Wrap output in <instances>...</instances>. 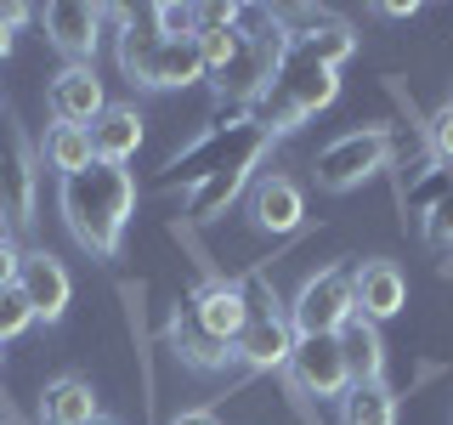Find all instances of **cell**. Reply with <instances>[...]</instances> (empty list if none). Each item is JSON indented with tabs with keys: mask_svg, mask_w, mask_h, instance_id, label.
I'll list each match as a JSON object with an SVG mask.
<instances>
[{
	"mask_svg": "<svg viewBox=\"0 0 453 425\" xmlns=\"http://www.w3.org/2000/svg\"><path fill=\"white\" fill-rule=\"evenodd\" d=\"M35 193H40V170H35V148H28L18 113L0 120V227L12 238L35 227Z\"/></svg>",
	"mask_w": 453,
	"mask_h": 425,
	"instance_id": "obj_4",
	"label": "cell"
},
{
	"mask_svg": "<svg viewBox=\"0 0 453 425\" xmlns=\"http://www.w3.org/2000/svg\"><path fill=\"white\" fill-rule=\"evenodd\" d=\"M23 273V250H18V238L12 233H0V290H12Z\"/></svg>",
	"mask_w": 453,
	"mask_h": 425,
	"instance_id": "obj_30",
	"label": "cell"
},
{
	"mask_svg": "<svg viewBox=\"0 0 453 425\" xmlns=\"http://www.w3.org/2000/svg\"><path fill=\"white\" fill-rule=\"evenodd\" d=\"M18 290H23V301L35 306V323H57L68 312V301H74V278H68V267L57 261L51 250H23Z\"/></svg>",
	"mask_w": 453,
	"mask_h": 425,
	"instance_id": "obj_10",
	"label": "cell"
},
{
	"mask_svg": "<svg viewBox=\"0 0 453 425\" xmlns=\"http://www.w3.org/2000/svg\"><path fill=\"white\" fill-rule=\"evenodd\" d=\"M283 23H289V57H306V63L340 68L351 51H357L351 23H340L334 12H283Z\"/></svg>",
	"mask_w": 453,
	"mask_h": 425,
	"instance_id": "obj_9",
	"label": "cell"
},
{
	"mask_svg": "<svg viewBox=\"0 0 453 425\" xmlns=\"http://www.w3.org/2000/svg\"><path fill=\"white\" fill-rule=\"evenodd\" d=\"M46 165L57 170V176H80L85 165H96L91 131H80V125H51L46 131Z\"/></svg>",
	"mask_w": 453,
	"mask_h": 425,
	"instance_id": "obj_24",
	"label": "cell"
},
{
	"mask_svg": "<svg viewBox=\"0 0 453 425\" xmlns=\"http://www.w3.org/2000/svg\"><path fill=\"white\" fill-rule=\"evenodd\" d=\"M340 352H346L351 380H386V346H380V323L351 318L340 329Z\"/></svg>",
	"mask_w": 453,
	"mask_h": 425,
	"instance_id": "obj_23",
	"label": "cell"
},
{
	"mask_svg": "<svg viewBox=\"0 0 453 425\" xmlns=\"http://www.w3.org/2000/svg\"><path fill=\"white\" fill-rule=\"evenodd\" d=\"M351 301H357V318L386 323L408 306V278L396 261H363L351 267Z\"/></svg>",
	"mask_w": 453,
	"mask_h": 425,
	"instance_id": "obj_14",
	"label": "cell"
},
{
	"mask_svg": "<svg viewBox=\"0 0 453 425\" xmlns=\"http://www.w3.org/2000/svg\"><path fill=\"white\" fill-rule=\"evenodd\" d=\"M40 28L68 63H91L96 68V46L108 28V6H85V0H51L40 6Z\"/></svg>",
	"mask_w": 453,
	"mask_h": 425,
	"instance_id": "obj_7",
	"label": "cell"
},
{
	"mask_svg": "<svg viewBox=\"0 0 453 425\" xmlns=\"http://www.w3.org/2000/svg\"><path fill=\"white\" fill-rule=\"evenodd\" d=\"M0 120H6V108H0Z\"/></svg>",
	"mask_w": 453,
	"mask_h": 425,
	"instance_id": "obj_35",
	"label": "cell"
},
{
	"mask_svg": "<svg viewBox=\"0 0 453 425\" xmlns=\"http://www.w3.org/2000/svg\"><path fill=\"white\" fill-rule=\"evenodd\" d=\"M136 148H142V113H136V103H108L91 120V153L103 165H131Z\"/></svg>",
	"mask_w": 453,
	"mask_h": 425,
	"instance_id": "obj_18",
	"label": "cell"
},
{
	"mask_svg": "<svg viewBox=\"0 0 453 425\" xmlns=\"http://www.w3.org/2000/svg\"><path fill=\"white\" fill-rule=\"evenodd\" d=\"M165 425H221V420L210 414V408H188V414H170Z\"/></svg>",
	"mask_w": 453,
	"mask_h": 425,
	"instance_id": "obj_32",
	"label": "cell"
},
{
	"mask_svg": "<svg viewBox=\"0 0 453 425\" xmlns=\"http://www.w3.org/2000/svg\"><path fill=\"white\" fill-rule=\"evenodd\" d=\"M340 425H396V391L386 380H351L340 397Z\"/></svg>",
	"mask_w": 453,
	"mask_h": 425,
	"instance_id": "obj_21",
	"label": "cell"
},
{
	"mask_svg": "<svg viewBox=\"0 0 453 425\" xmlns=\"http://www.w3.org/2000/svg\"><path fill=\"white\" fill-rule=\"evenodd\" d=\"M85 425H119V420H108V414H96V420H85Z\"/></svg>",
	"mask_w": 453,
	"mask_h": 425,
	"instance_id": "obj_34",
	"label": "cell"
},
{
	"mask_svg": "<svg viewBox=\"0 0 453 425\" xmlns=\"http://www.w3.org/2000/svg\"><path fill=\"white\" fill-rule=\"evenodd\" d=\"M238 290H244V306H250V323H244V335H238V363L255 368V375L289 368V352H295L289 306L278 301V290L261 273H244V278H238Z\"/></svg>",
	"mask_w": 453,
	"mask_h": 425,
	"instance_id": "obj_3",
	"label": "cell"
},
{
	"mask_svg": "<svg viewBox=\"0 0 453 425\" xmlns=\"http://www.w3.org/2000/svg\"><path fill=\"white\" fill-rule=\"evenodd\" d=\"M108 18L119 23V74L131 85H148L153 74V57H159L165 35L153 23V12H125V6H108Z\"/></svg>",
	"mask_w": 453,
	"mask_h": 425,
	"instance_id": "obj_15",
	"label": "cell"
},
{
	"mask_svg": "<svg viewBox=\"0 0 453 425\" xmlns=\"http://www.w3.org/2000/svg\"><path fill=\"white\" fill-rule=\"evenodd\" d=\"M448 188H453V165H436V159H431V165H425V176H419L414 188L403 193V210L425 216V210H431V205H436V198H442Z\"/></svg>",
	"mask_w": 453,
	"mask_h": 425,
	"instance_id": "obj_25",
	"label": "cell"
},
{
	"mask_svg": "<svg viewBox=\"0 0 453 425\" xmlns=\"http://www.w3.org/2000/svg\"><path fill=\"white\" fill-rule=\"evenodd\" d=\"M46 103H51V120L57 125H80V131H91V120L108 108V97H103V80H96L91 63H63L51 74Z\"/></svg>",
	"mask_w": 453,
	"mask_h": 425,
	"instance_id": "obj_11",
	"label": "cell"
},
{
	"mask_svg": "<svg viewBox=\"0 0 453 425\" xmlns=\"http://www.w3.org/2000/svg\"><path fill=\"white\" fill-rule=\"evenodd\" d=\"M198 80H204V51H198V40H165L159 57H153L148 91H188Z\"/></svg>",
	"mask_w": 453,
	"mask_h": 425,
	"instance_id": "obj_20",
	"label": "cell"
},
{
	"mask_svg": "<svg viewBox=\"0 0 453 425\" xmlns=\"http://www.w3.org/2000/svg\"><path fill=\"white\" fill-rule=\"evenodd\" d=\"M23 18H28V6H0V57L12 51V35H18Z\"/></svg>",
	"mask_w": 453,
	"mask_h": 425,
	"instance_id": "obj_31",
	"label": "cell"
},
{
	"mask_svg": "<svg viewBox=\"0 0 453 425\" xmlns=\"http://www.w3.org/2000/svg\"><path fill=\"white\" fill-rule=\"evenodd\" d=\"M96 414H103V408H96V391H91V380H80V375H57V380H46V391H40V425H85Z\"/></svg>",
	"mask_w": 453,
	"mask_h": 425,
	"instance_id": "obj_19",
	"label": "cell"
},
{
	"mask_svg": "<svg viewBox=\"0 0 453 425\" xmlns=\"http://www.w3.org/2000/svg\"><path fill=\"white\" fill-rule=\"evenodd\" d=\"M165 335H170V352H176V358L188 363V368L221 375L226 363H238V352L226 346V340H216V335L204 329V323H198V312H193V301H188V295L176 301V312H170V329H165Z\"/></svg>",
	"mask_w": 453,
	"mask_h": 425,
	"instance_id": "obj_12",
	"label": "cell"
},
{
	"mask_svg": "<svg viewBox=\"0 0 453 425\" xmlns=\"http://www.w3.org/2000/svg\"><path fill=\"white\" fill-rule=\"evenodd\" d=\"M273 91L289 103L301 120H311V113H323L340 97V68H323V63H306V57H283Z\"/></svg>",
	"mask_w": 453,
	"mask_h": 425,
	"instance_id": "obj_13",
	"label": "cell"
},
{
	"mask_svg": "<svg viewBox=\"0 0 453 425\" xmlns=\"http://www.w3.org/2000/svg\"><path fill=\"white\" fill-rule=\"evenodd\" d=\"M425 142H431V159L436 165H453V103L436 108V120L425 125Z\"/></svg>",
	"mask_w": 453,
	"mask_h": 425,
	"instance_id": "obj_29",
	"label": "cell"
},
{
	"mask_svg": "<svg viewBox=\"0 0 453 425\" xmlns=\"http://www.w3.org/2000/svg\"><path fill=\"white\" fill-rule=\"evenodd\" d=\"M351 318H357V301H351V273H346V267H323V273H311L301 283V295L289 301L295 340H301V335H340Z\"/></svg>",
	"mask_w": 453,
	"mask_h": 425,
	"instance_id": "obj_6",
	"label": "cell"
},
{
	"mask_svg": "<svg viewBox=\"0 0 453 425\" xmlns=\"http://www.w3.org/2000/svg\"><path fill=\"white\" fill-rule=\"evenodd\" d=\"M28 323H35V306L23 301V290H18V283H12V290H0V346H6V340H18Z\"/></svg>",
	"mask_w": 453,
	"mask_h": 425,
	"instance_id": "obj_27",
	"label": "cell"
},
{
	"mask_svg": "<svg viewBox=\"0 0 453 425\" xmlns=\"http://www.w3.org/2000/svg\"><path fill=\"white\" fill-rule=\"evenodd\" d=\"M273 148V136L250 120V108H233L226 120H216L204 136L193 142L188 153L165 159V170L153 176V188H198L210 182L216 170H233V165H261V153Z\"/></svg>",
	"mask_w": 453,
	"mask_h": 425,
	"instance_id": "obj_2",
	"label": "cell"
},
{
	"mask_svg": "<svg viewBox=\"0 0 453 425\" xmlns=\"http://www.w3.org/2000/svg\"><path fill=\"white\" fill-rule=\"evenodd\" d=\"M419 227H425V244H436V250H453V188L436 198L431 210L419 216Z\"/></svg>",
	"mask_w": 453,
	"mask_h": 425,
	"instance_id": "obj_28",
	"label": "cell"
},
{
	"mask_svg": "<svg viewBox=\"0 0 453 425\" xmlns=\"http://www.w3.org/2000/svg\"><path fill=\"white\" fill-rule=\"evenodd\" d=\"M391 148H396V136L386 131V125H368V131L334 136L329 148L318 153V188H329V193L363 188L368 176H380V170L391 165Z\"/></svg>",
	"mask_w": 453,
	"mask_h": 425,
	"instance_id": "obj_5",
	"label": "cell"
},
{
	"mask_svg": "<svg viewBox=\"0 0 453 425\" xmlns=\"http://www.w3.org/2000/svg\"><path fill=\"white\" fill-rule=\"evenodd\" d=\"M380 12H386V18H414L419 6H414V0H408V6H403V0H391V6H380Z\"/></svg>",
	"mask_w": 453,
	"mask_h": 425,
	"instance_id": "obj_33",
	"label": "cell"
},
{
	"mask_svg": "<svg viewBox=\"0 0 453 425\" xmlns=\"http://www.w3.org/2000/svg\"><path fill=\"white\" fill-rule=\"evenodd\" d=\"M131 210H136V176L125 165H85L80 176H63L57 188V216L74 233L80 250L113 261L125 244V227H131Z\"/></svg>",
	"mask_w": 453,
	"mask_h": 425,
	"instance_id": "obj_1",
	"label": "cell"
},
{
	"mask_svg": "<svg viewBox=\"0 0 453 425\" xmlns=\"http://www.w3.org/2000/svg\"><path fill=\"white\" fill-rule=\"evenodd\" d=\"M289 380L301 386L306 397H346L351 386V368H346V352H340V335H301L289 352Z\"/></svg>",
	"mask_w": 453,
	"mask_h": 425,
	"instance_id": "obj_8",
	"label": "cell"
},
{
	"mask_svg": "<svg viewBox=\"0 0 453 425\" xmlns=\"http://www.w3.org/2000/svg\"><path fill=\"white\" fill-rule=\"evenodd\" d=\"M193 312H198V323H204L216 340H226V346L238 352V335H244V323H250V306H244V290H238V278L226 283V278H210L204 290H193L188 295Z\"/></svg>",
	"mask_w": 453,
	"mask_h": 425,
	"instance_id": "obj_16",
	"label": "cell"
},
{
	"mask_svg": "<svg viewBox=\"0 0 453 425\" xmlns=\"http://www.w3.org/2000/svg\"><path fill=\"white\" fill-rule=\"evenodd\" d=\"M250 170H255V165H233V170H216L210 182H198L193 198H188V221L204 227V221L226 216V210H233V198L250 188Z\"/></svg>",
	"mask_w": 453,
	"mask_h": 425,
	"instance_id": "obj_22",
	"label": "cell"
},
{
	"mask_svg": "<svg viewBox=\"0 0 453 425\" xmlns=\"http://www.w3.org/2000/svg\"><path fill=\"white\" fill-rule=\"evenodd\" d=\"M153 23H159L165 40H198V6H176V0H165V6H148Z\"/></svg>",
	"mask_w": 453,
	"mask_h": 425,
	"instance_id": "obj_26",
	"label": "cell"
},
{
	"mask_svg": "<svg viewBox=\"0 0 453 425\" xmlns=\"http://www.w3.org/2000/svg\"><path fill=\"white\" fill-rule=\"evenodd\" d=\"M250 216H255L261 233L283 238V233H295V227L306 221V198H301V188H295L289 176H261L255 193H250Z\"/></svg>",
	"mask_w": 453,
	"mask_h": 425,
	"instance_id": "obj_17",
	"label": "cell"
}]
</instances>
